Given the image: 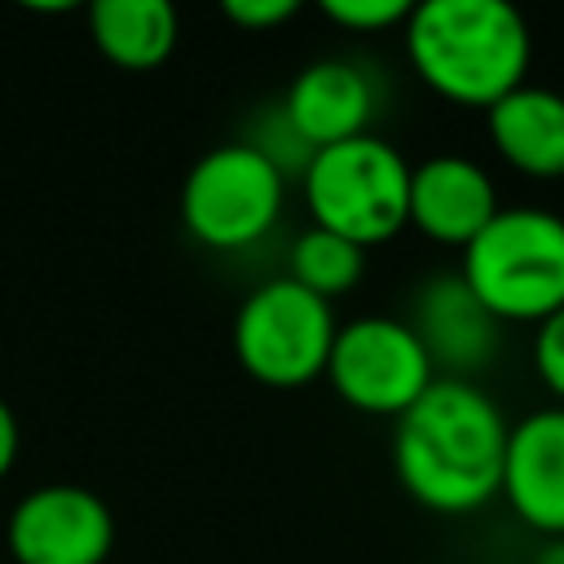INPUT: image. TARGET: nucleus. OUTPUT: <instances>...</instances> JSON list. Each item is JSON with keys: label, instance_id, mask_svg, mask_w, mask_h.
I'll list each match as a JSON object with an SVG mask.
<instances>
[{"label": "nucleus", "instance_id": "obj_17", "mask_svg": "<svg viewBox=\"0 0 564 564\" xmlns=\"http://www.w3.org/2000/svg\"><path fill=\"white\" fill-rule=\"evenodd\" d=\"M533 370L564 405V308H555L546 322H538L533 335Z\"/></svg>", "mask_w": 564, "mask_h": 564}, {"label": "nucleus", "instance_id": "obj_6", "mask_svg": "<svg viewBox=\"0 0 564 564\" xmlns=\"http://www.w3.org/2000/svg\"><path fill=\"white\" fill-rule=\"evenodd\" d=\"M335 308L330 300L304 291L300 282L264 278L247 291L234 313V357L264 388H304L326 375V357L335 344Z\"/></svg>", "mask_w": 564, "mask_h": 564}, {"label": "nucleus", "instance_id": "obj_14", "mask_svg": "<svg viewBox=\"0 0 564 564\" xmlns=\"http://www.w3.org/2000/svg\"><path fill=\"white\" fill-rule=\"evenodd\" d=\"M181 18L167 0H93L88 40L123 70H154L172 57Z\"/></svg>", "mask_w": 564, "mask_h": 564}, {"label": "nucleus", "instance_id": "obj_19", "mask_svg": "<svg viewBox=\"0 0 564 564\" xmlns=\"http://www.w3.org/2000/svg\"><path fill=\"white\" fill-rule=\"evenodd\" d=\"M18 449H22L18 414H13V410H9V401L0 397V480L13 471V463H18Z\"/></svg>", "mask_w": 564, "mask_h": 564}, {"label": "nucleus", "instance_id": "obj_11", "mask_svg": "<svg viewBox=\"0 0 564 564\" xmlns=\"http://www.w3.org/2000/svg\"><path fill=\"white\" fill-rule=\"evenodd\" d=\"M494 216L498 189L476 159L432 154L410 167V225L423 238L463 251Z\"/></svg>", "mask_w": 564, "mask_h": 564}, {"label": "nucleus", "instance_id": "obj_10", "mask_svg": "<svg viewBox=\"0 0 564 564\" xmlns=\"http://www.w3.org/2000/svg\"><path fill=\"white\" fill-rule=\"evenodd\" d=\"M498 494L529 529L564 538V405H546L511 423Z\"/></svg>", "mask_w": 564, "mask_h": 564}, {"label": "nucleus", "instance_id": "obj_2", "mask_svg": "<svg viewBox=\"0 0 564 564\" xmlns=\"http://www.w3.org/2000/svg\"><path fill=\"white\" fill-rule=\"evenodd\" d=\"M405 57L436 97L489 110L524 84L533 40L507 0H423L405 18Z\"/></svg>", "mask_w": 564, "mask_h": 564}, {"label": "nucleus", "instance_id": "obj_12", "mask_svg": "<svg viewBox=\"0 0 564 564\" xmlns=\"http://www.w3.org/2000/svg\"><path fill=\"white\" fill-rule=\"evenodd\" d=\"M278 110L308 150H326L366 137L375 115V84L348 57H317L286 84Z\"/></svg>", "mask_w": 564, "mask_h": 564}, {"label": "nucleus", "instance_id": "obj_13", "mask_svg": "<svg viewBox=\"0 0 564 564\" xmlns=\"http://www.w3.org/2000/svg\"><path fill=\"white\" fill-rule=\"evenodd\" d=\"M485 123L502 163L533 181L564 176V93L520 84L485 110Z\"/></svg>", "mask_w": 564, "mask_h": 564}, {"label": "nucleus", "instance_id": "obj_9", "mask_svg": "<svg viewBox=\"0 0 564 564\" xmlns=\"http://www.w3.org/2000/svg\"><path fill=\"white\" fill-rule=\"evenodd\" d=\"M410 330L427 348L441 379H471L498 348V317L471 295L463 273H432L410 304Z\"/></svg>", "mask_w": 564, "mask_h": 564}, {"label": "nucleus", "instance_id": "obj_5", "mask_svg": "<svg viewBox=\"0 0 564 564\" xmlns=\"http://www.w3.org/2000/svg\"><path fill=\"white\" fill-rule=\"evenodd\" d=\"M286 176L251 141H225L194 159L181 181V225L212 251L256 247L282 216Z\"/></svg>", "mask_w": 564, "mask_h": 564}, {"label": "nucleus", "instance_id": "obj_8", "mask_svg": "<svg viewBox=\"0 0 564 564\" xmlns=\"http://www.w3.org/2000/svg\"><path fill=\"white\" fill-rule=\"evenodd\" d=\"M13 564H106L115 551V516L84 485H40L22 494L4 524Z\"/></svg>", "mask_w": 564, "mask_h": 564}, {"label": "nucleus", "instance_id": "obj_15", "mask_svg": "<svg viewBox=\"0 0 564 564\" xmlns=\"http://www.w3.org/2000/svg\"><path fill=\"white\" fill-rule=\"evenodd\" d=\"M361 273H366V247H357L330 229H317V225H308L286 251V278L322 300L352 291L361 282Z\"/></svg>", "mask_w": 564, "mask_h": 564}, {"label": "nucleus", "instance_id": "obj_1", "mask_svg": "<svg viewBox=\"0 0 564 564\" xmlns=\"http://www.w3.org/2000/svg\"><path fill=\"white\" fill-rule=\"evenodd\" d=\"M511 423L471 379H436L392 427V467L401 489L436 511H480L502 489Z\"/></svg>", "mask_w": 564, "mask_h": 564}, {"label": "nucleus", "instance_id": "obj_4", "mask_svg": "<svg viewBox=\"0 0 564 564\" xmlns=\"http://www.w3.org/2000/svg\"><path fill=\"white\" fill-rule=\"evenodd\" d=\"M300 189L313 225L357 247L388 242L410 225V163L375 132L313 150Z\"/></svg>", "mask_w": 564, "mask_h": 564}, {"label": "nucleus", "instance_id": "obj_3", "mask_svg": "<svg viewBox=\"0 0 564 564\" xmlns=\"http://www.w3.org/2000/svg\"><path fill=\"white\" fill-rule=\"evenodd\" d=\"M458 273L498 322H546L564 308V216L546 207H498L463 247Z\"/></svg>", "mask_w": 564, "mask_h": 564}, {"label": "nucleus", "instance_id": "obj_20", "mask_svg": "<svg viewBox=\"0 0 564 564\" xmlns=\"http://www.w3.org/2000/svg\"><path fill=\"white\" fill-rule=\"evenodd\" d=\"M533 564H564V538H546L542 551L533 555Z\"/></svg>", "mask_w": 564, "mask_h": 564}, {"label": "nucleus", "instance_id": "obj_16", "mask_svg": "<svg viewBox=\"0 0 564 564\" xmlns=\"http://www.w3.org/2000/svg\"><path fill=\"white\" fill-rule=\"evenodd\" d=\"M414 4L405 0H322V18L344 31H388L405 26Z\"/></svg>", "mask_w": 564, "mask_h": 564}, {"label": "nucleus", "instance_id": "obj_7", "mask_svg": "<svg viewBox=\"0 0 564 564\" xmlns=\"http://www.w3.org/2000/svg\"><path fill=\"white\" fill-rule=\"evenodd\" d=\"M326 379L335 397L348 401L352 410L401 419L441 375L405 317L370 313L335 330Z\"/></svg>", "mask_w": 564, "mask_h": 564}, {"label": "nucleus", "instance_id": "obj_18", "mask_svg": "<svg viewBox=\"0 0 564 564\" xmlns=\"http://www.w3.org/2000/svg\"><path fill=\"white\" fill-rule=\"evenodd\" d=\"M220 13L242 31H269V26L286 22V18H295L300 4L295 0H225Z\"/></svg>", "mask_w": 564, "mask_h": 564}]
</instances>
